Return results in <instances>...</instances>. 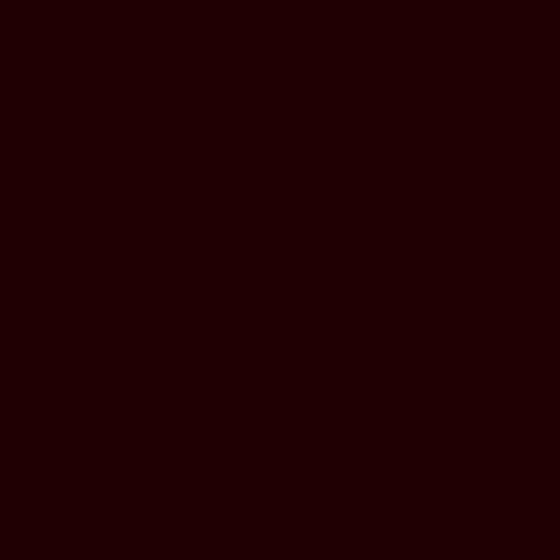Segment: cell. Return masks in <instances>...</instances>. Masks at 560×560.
<instances>
[]
</instances>
